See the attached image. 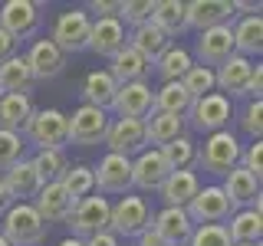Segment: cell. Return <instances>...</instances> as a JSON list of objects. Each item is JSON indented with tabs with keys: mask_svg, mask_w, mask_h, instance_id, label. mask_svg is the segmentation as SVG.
<instances>
[{
	"mask_svg": "<svg viewBox=\"0 0 263 246\" xmlns=\"http://www.w3.org/2000/svg\"><path fill=\"white\" fill-rule=\"evenodd\" d=\"M155 109V89L148 82H128L119 86V92L112 98V112L119 118H148Z\"/></svg>",
	"mask_w": 263,
	"mask_h": 246,
	"instance_id": "cell-13",
	"label": "cell"
},
{
	"mask_svg": "<svg viewBox=\"0 0 263 246\" xmlns=\"http://www.w3.org/2000/svg\"><path fill=\"white\" fill-rule=\"evenodd\" d=\"M234 246H260V243H234Z\"/></svg>",
	"mask_w": 263,
	"mask_h": 246,
	"instance_id": "cell-52",
	"label": "cell"
},
{
	"mask_svg": "<svg viewBox=\"0 0 263 246\" xmlns=\"http://www.w3.org/2000/svg\"><path fill=\"white\" fill-rule=\"evenodd\" d=\"M60 246H86V243H82V240H76V236H66V240H63Z\"/></svg>",
	"mask_w": 263,
	"mask_h": 246,
	"instance_id": "cell-51",
	"label": "cell"
},
{
	"mask_svg": "<svg viewBox=\"0 0 263 246\" xmlns=\"http://www.w3.org/2000/svg\"><path fill=\"white\" fill-rule=\"evenodd\" d=\"M0 180H4V187H7V194H10L13 203H33V197L43 187V180H40V174L33 171L30 161H16L10 171H4Z\"/></svg>",
	"mask_w": 263,
	"mask_h": 246,
	"instance_id": "cell-19",
	"label": "cell"
},
{
	"mask_svg": "<svg viewBox=\"0 0 263 246\" xmlns=\"http://www.w3.org/2000/svg\"><path fill=\"white\" fill-rule=\"evenodd\" d=\"M33 92V76L23 56H10L0 63V95H30Z\"/></svg>",
	"mask_w": 263,
	"mask_h": 246,
	"instance_id": "cell-28",
	"label": "cell"
},
{
	"mask_svg": "<svg viewBox=\"0 0 263 246\" xmlns=\"http://www.w3.org/2000/svg\"><path fill=\"white\" fill-rule=\"evenodd\" d=\"M187 115H191V125H194L197 131H208V135H214V131H227V121H230V98L220 95V92L201 95V98H194V102H191Z\"/></svg>",
	"mask_w": 263,
	"mask_h": 246,
	"instance_id": "cell-11",
	"label": "cell"
},
{
	"mask_svg": "<svg viewBox=\"0 0 263 246\" xmlns=\"http://www.w3.org/2000/svg\"><path fill=\"white\" fill-rule=\"evenodd\" d=\"M33 98L30 95H0V128L20 135L33 118Z\"/></svg>",
	"mask_w": 263,
	"mask_h": 246,
	"instance_id": "cell-30",
	"label": "cell"
},
{
	"mask_svg": "<svg viewBox=\"0 0 263 246\" xmlns=\"http://www.w3.org/2000/svg\"><path fill=\"white\" fill-rule=\"evenodd\" d=\"M86 246H119V236L112 233V230H105V233H96V236H89V240H82Z\"/></svg>",
	"mask_w": 263,
	"mask_h": 246,
	"instance_id": "cell-47",
	"label": "cell"
},
{
	"mask_svg": "<svg viewBox=\"0 0 263 246\" xmlns=\"http://www.w3.org/2000/svg\"><path fill=\"white\" fill-rule=\"evenodd\" d=\"M263 92V69L260 66H253V72H250V82H247V92L243 95H250V98H260Z\"/></svg>",
	"mask_w": 263,
	"mask_h": 246,
	"instance_id": "cell-45",
	"label": "cell"
},
{
	"mask_svg": "<svg viewBox=\"0 0 263 246\" xmlns=\"http://www.w3.org/2000/svg\"><path fill=\"white\" fill-rule=\"evenodd\" d=\"M181 86H184V92L191 95V98H201V95H211L214 89V69H208V66H191V69L181 76Z\"/></svg>",
	"mask_w": 263,
	"mask_h": 246,
	"instance_id": "cell-39",
	"label": "cell"
},
{
	"mask_svg": "<svg viewBox=\"0 0 263 246\" xmlns=\"http://www.w3.org/2000/svg\"><path fill=\"white\" fill-rule=\"evenodd\" d=\"M168 174H171V168L164 164V154L158 148H145L132 161V187H138V191H158Z\"/></svg>",
	"mask_w": 263,
	"mask_h": 246,
	"instance_id": "cell-14",
	"label": "cell"
},
{
	"mask_svg": "<svg viewBox=\"0 0 263 246\" xmlns=\"http://www.w3.org/2000/svg\"><path fill=\"white\" fill-rule=\"evenodd\" d=\"M40 10H43V4H33V0H7V4H0V30L13 36L16 43L36 36L40 23H43Z\"/></svg>",
	"mask_w": 263,
	"mask_h": 246,
	"instance_id": "cell-6",
	"label": "cell"
},
{
	"mask_svg": "<svg viewBox=\"0 0 263 246\" xmlns=\"http://www.w3.org/2000/svg\"><path fill=\"white\" fill-rule=\"evenodd\" d=\"M33 171L40 174L43 184H53V180H60L66 174V168H69V161H66L63 151H36V158L30 161Z\"/></svg>",
	"mask_w": 263,
	"mask_h": 246,
	"instance_id": "cell-38",
	"label": "cell"
},
{
	"mask_svg": "<svg viewBox=\"0 0 263 246\" xmlns=\"http://www.w3.org/2000/svg\"><path fill=\"white\" fill-rule=\"evenodd\" d=\"M197 164L208 174L227 177L240 164V141L230 131H214V135H208V141L197 148Z\"/></svg>",
	"mask_w": 263,
	"mask_h": 246,
	"instance_id": "cell-4",
	"label": "cell"
},
{
	"mask_svg": "<svg viewBox=\"0 0 263 246\" xmlns=\"http://www.w3.org/2000/svg\"><path fill=\"white\" fill-rule=\"evenodd\" d=\"M145 135H148V145H171L175 138L184 135V118L181 115H164V112H152L145 118Z\"/></svg>",
	"mask_w": 263,
	"mask_h": 246,
	"instance_id": "cell-32",
	"label": "cell"
},
{
	"mask_svg": "<svg viewBox=\"0 0 263 246\" xmlns=\"http://www.w3.org/2000/svg\"><path fill=\"white\" fill-rule=\"evenodd\" d=\"M158 191H161L164 207H181V210H184L187 203L194 200V194L201 191V184H197V174H194V171H171Z\"/></svg>",
	"mask_w": 263,
	"mask_h": 246,
	"instance_id": "cell-24",
	"label": "cell"
},
{
	"mask_svg": "<svg viewBox=\"0 0 263 246\" xmlns=\"http://www.w3.org/2000/svg\"><path fill=\"white\" fill-rule=\"evenodd\" d=\"M194 98L184 92L181 82H161V89L155 92V109L152 112H164V115H181L184 118L187 109H191Z\"/></svg>",
	"mask_w": 263,
	"mask_h": 246,
	"instance_id": "cell-34",
	"label": "cell"
},
{
	"mask_svg": "<svg viewBox=\"0 0 263 246\" xmlns=\"http://www.w3.org/2000/svg\"><path fill=\"white\" fill-rule=\"evenodd\" d=\"M105 145H109V154H122L128 161L132 154H142L148 145L145 118H115L105 131Z\"/></svg>",
	"mask_w": 263,
	"mask_h": 246,
	"instance_id": "cell-10",
	"label": "cell"
},
{
	"mask_svg": "<svg viewBox=\"0 0 263 246\" xmlns=\"http://www.w3.org/2000/svg\"><path fill=\"white\" fill-rule=\"evenodd\" d=\"M109 213H112V203L105 200V197L89 194L86 200H79L76 207H72L66 227H69V233L76 236V240H89V236L109 230Z\"/></svg>",
	"mask_w": 263,
	"mask_h": 246,
	"instance_id": "cell-5",
	"label": "cell"
},
{
	"mask_svg": "<svg viewBox=\"0 0 263 246\" xmlns=\"http://www.w3.org/2000/svg\"><path fill=\"white\" fill-rule=\"evenodd\" d=\"M224 227H227L230 243H260V236H263L260 203H257V207L234 210V213H230V223H224Z\"/></svg>",
	"mask_w": 263,
	"mask_h": 246,
	"instance_id": "cell-27",
	"label": "cell"
},
{
	"mask_svg": "<svg viewBox=\"0 0 263 246\" xmlns=\"http://www.w3.org/2000/svg\"><path fill=\"white\" fill-rule=\"evenodd\" d=\"M46 223L33 203H10V210L4 213V240L10 246H40L46 240Z\"/></svg>",
	"mask_w": 263,
	"mask_h": 246,
	"instance_id": "cell-1",
	"label": "cell"
},
{
	"mask_svg": "<svg viewBox=\"0 0 263 246\" xmlns=\"http://www.w3.org/2000/svg\"><path fill=\"white\" fill-rule=\"evenodd\" d=\"M23 59H27V66H30L33 82H36V79H56L66 69V56L49 43V39H36Z\"/></svg>",
	"mask_w": 263,
	"mask_h": 246,
	"instance_id": "cell-22",
	"label": "cell"
},
{
	"mask_svg": "<svg viewBox=\"0 0 263 246\" xmlns=\"http://www.w3.org/2000/svg\"><path fill=\"white\" fill-rule=\"evenodd\" d=\"M109 76L119 82V86H128V82H145L148 76H152V63H145L142 56H138L135 49L125 43V49H119V53L112 56Z\"/></svg>",
	"mask_w": 263,
	"mask_h": 246,
	"instance_id": "cell-26",
	"label": "cell"
},
{
	"mask_svg": "<svg viewBox=\"0 0 263 246\" xmlns=\"http://www.w3.org/2000/svg\"><path fill=\"white\" fill-rule=\"evenodd\" d=\"M230 20H234L230 0H191V4H184V23L197 33L214 27H230Z\"/></svg>",
	"mask_w": 263,
	"mask_h": 246,
	"instance_id": "cell-12",
	"label": "cell"
},
{
	"mask_svg": "<svg viewBox=\"0 0 263 246\" xmlns=\"http://www.w3.org/2000/svg\"><path fill=\"white\" fill-rule=\"evenodd\" d=\"M152 230L164 240V246H184L194 233V223L181 207H164L152 217Z\"/></svg>",
	"mask_w": 263,
	"mask_h": 246,
	"instance_id": "cell-18",
	"label": "cell"
},
{
	"mask_svg": "<svg viewBox=\"0 0 263 246\" xmlns=\"http://www.w3.org/2000/svg\"><path fill=\"white\" fill-rule=\"evenodd\" d=\"M184 213L191 217L194 227H208V223H224V220H230L234 207H230L224 187H220V184H208V187H201V191L194 194V200L184 207Z\"/></svg>",
	"mask_w": 263,
	"mask_h": 246,
	"instance_id": "cell-8",
	"label": "cell"
},
{
	"mask_svg": "<svg viewBox=\"0 0 263 246\" xmlns=\"http://www.w3.org/2000/svg\"><path fill=\"white\" fill-rule=\"evenodd\" d=\"M243 131L253 138V141H260V135H263V102L260 98H250V105L243 109Z\"/></svg>",
	"mask_w": 263,
	"mask_h": 246,
	"instance_id": "cell-43",
	"label": "cell"
},
{
	"mask_svg": "<svg viewBox=\"0 0 263 246\" xmlns=\"http://www.w3.org/2000/svg\"><path fill=\"white\" fill-rule=\"evenodd\" d=\"M0 246H10V243H7V240H4V233H0Z\"/></svg>",
	"mask_w": 263,
	"mask_h": 246,
	"instance_id": "cell-53",
	"label": "cell"
},
{
	"mask_svg": "<svg viewBox=\"0 0 263 246\" xmlns=\"http://www.w3.org/2000/svg\"><path fill=\"white\" fill-rule=\"evenodd\" d=\"M72 207H76V200H72L69 194L63 191L60 180H53V184H43L40 187V194L33 197V210L43 217V223H66L69 220Z\"/></svg>",
	"mask_w": 263,
	"mask_h": 246,
	"instance_id": "cell-15",
	"label": "cell"
},
{
	"mask_svg": "<svg viewBox=\"0 0 263 246\" xmlns=\"http://www.w3.org/2000/svg\"><path fill=\"white\" fill-rule=\"evenodd\" d=\"M69 118V141L79 145V148H92V145H102L105 141V131H109L112 118L105 115L102 109H92V105H79Z\"/></svg>",
	"mask_w": 263,
	"mask_h": 246,
	"instance_id": "cell-9",
	"label": "cell"
},
{
	"mask_svg": "<svg viewBox=\"0 0 263 246\" xmlns=\"http://www.w3.org/2000/svg\"><path fill=\"white\" fill-rule=\"evenodd\" d=\"M158 151L164 154V164H168L171 171H191V164L197 161V145H194V141H191L187 135L175 138L171 145L158 148Z\"/></svg>",
	"mask_w": 263,
	"mask_h": 246,
	"instance_id": "cell-37",
	"label": "cell"
},
{
	"mask_svg": "<svg viewBox=\"0 0 263 246\" xmlns=\"http://www.w3.org/2000/svg\"><path fill=\"white\" fill-rule=\"evenodd\" d=\"M230 33H234V53L237 56H247V59H250V56H257L263 49V20H260V13L257 16H240Z\"/></svg>",
	"mask_w": 263,
	"mask_h": 246,
	"instance_id": "cell-31",
	"label": "cell"
},
{
	"mask_svg": "<svg viewBox=\"0 0 263 246\" xmlns=\"http://www.w3.org/2000/svg\"><path fill=\"white\" fill-rule=\"evenodd\" d=\"M128 46L135 49V53L142 56L145 63H158V59H161V53L171 46V39L164 36V33H161L158 27H152V23H142V27H135V30H132Z\"/></svg>",
	"mask_w": 263,
	"mask_h": 246,
	"instance_id": "cell-29",
	"label": "cell"
},
{
	"mask_svg": "<svg viewBox=\"0 0 263 246\" xmlns=\"http://www.w3.org/2000/svg\"><path fill=\"white\" fill-rule=\"evenodd\" d=\"M250 72H253V63L247 56H230L224 66L214 69V86L220 89V95L230 92V95H243L247 92V82H250Z\"/></svg>",
	"mask_w": 263,
	"mask_h": 246,
	"instance_id": "cell-23",
	"label": "cell"
},
{
	"mask_svg": "<svg viewBox=\"0 0 263 246\" xmlns=\"http://www.w3.org/2000/svg\"><path fill=\"white\" fill-rule=\"evenodd\" d=\"M89 10L99 13V16H119V4H109V0H92V4H89Z\"/></svg>",
	"mask_w": 263,
	"mask_h": 246,
	"instance_id": "cell-46",
	"label": "cell"
},
{
	"mask_svg": "<svg viewBox=\"0 0 263 246\" xmlns=\"http://www.w3.org/2000/svg\"><path fill=\"white\" fill-rule=\"evenodd\" d=\"M10 203H13V200H10V194H7V187H4V180H0V217H4V213H7V210H10Z\"/></svg>",
	"mask_w": 263,
	"mask_h": 246,
	"instance_id": "cell-50",
	"label": "cell"
},
{
	"mask_svg": "<svg viewBox=\"0 0 263 246\" xmlns=\"http://www.w3.org/2000/svg\"><path fill=\"white\" fill-rule=\"evenodd\" d=\"M187 246H234V243H230L224 223H208V227H194Z\"/></svg>",
	"mask_w": 263,
	"mask_h": 246,
	"instance_id": "cell-41",
	"label": "cell"
},
{
	"mask_svg": "<svg viewBox=\"0 0 263 246\" xmlns=\"http://www.w3.org/2000/svg\"><path fill=\"white\" fill-rule=\"evenodd\" d=\"M27 138L40 151H63L69 145V118L60 109H40L27 121Z\"/></svg>",
	"mask_w": 263,
	"mask_h": 246,
	"instance_id": "cell-2",
	"label": "cell"
},
{
	"mask_svg": "<svg viewBox=\"0 0 263 246\" xmlns=\"http://www.w3.org/2000/svg\"><path fill=\"white\" fill-rule=\"evenodd\" d=\"M135 240H138L135 246H164V240H161V236H158V233H155V230H152V227H148V230H145V233H138V236H135Z\"/></svg>",
	"mask_w": 263,
	"mask_h": 246,
	"instance_id": "cell-49",
	"label": "cell"
},
{
	"mask_svg": "<svg viewBox=\"0 0 263 246\" xmlns=\"http://www.w3.org/2000/svg\"><path fill=\"white\" fill-rule=\"evenodd\" d=\"M16 161H23V138L0 128V171H10Z\"/></svg>",
	"mask_w": 263,
	"mask_h": 246,
	"instance_id": "cell-42",
	"label": "cell"
},
{
	"mask_svg": "<svg viewBox=\"0 0 263 246\" xmlns=\"http://www.w3.org/2000/svg\"><path fill=\"white\" fill-rule=\"evenodd\" d=\"M89 30H92V16H89L82 7H72V10H63L53 20V33H49V43H53L60 53H79V49H89Z\"/></svg>",
	"mask_w": 263,
	"mask_h": 246,
	"instance_id": "cell-3",
	"label": "cell"
},
{
	"mask_svg": "<svg viewBox=\"0 0 263 246\" xmlns=\"http://www.w3.org/2000/svg\"><path fill=\"white\" fill-rule=\"evenodd\" d=\"M152 10H155V0H125V4H119V16H115V20L142 27V23L152 20Z\"/></svg>",
	"mask_w": 263,
	"mask_h": 246,
	"instance_id": "cell-40",
	"label": "cell"
},
{
	"mask_svg": "<svg viewBox=\"0 0 263 246\" xmlns=\"http://www.w3.org/2000/svg\"><path fill=\"white\" fill-rule=\"evenodd\" d=\"M224 194H227V200H230V207L234 210H243V207H257L260 203V177H253V174H247V171L237 164L234 171L224 177Z\"/></svg>",
	"mask_w": 263,
	"mask_h": 246,
	"instance_id": "cell-21",
	"label": "cell"
},
{
	"mask_svg": "<svg viewBox=\"0 0 263 246\" xmlns=\"http://www.w3.org/2000/svg\"><path fill=\"white\" fill-rule=\"evenodd\" d=\"M152 227V207L145 197H132L125 194L119 203H112L109 213V230L115 236H138Z\"/></svg>",
	"mask_w": 263,
	"mask_h": 246,
	"instance_id": "cell-7",
	"label": "cell"
},
{
	"mask_svg": "<svg viewBox=\"0 0 263 246\" xmlns=\"http://www.w3.org/2000/svg\"><path fill=\"white\" fill-rule=\"evenodd\" d=\"M125 43H128L125 27L115 16H99V20H92V30H89V49L92 53L112 59L119 49H125Z\"/></svg>",
	"mask_w": 263,
	"mask_h": 246,
	"instance_id": "cell-20",
	"label": "cell"
},
{
	"mask_svg": "<svg viewBox=\"0 0 263 246\" xmlns=\"http://www.w3.org/2000/svg\"><path fill=\"white\" fill-rule=\"evenodd\" d=\"M115 92H119V82L109 76V69H92L82 79V98H86V105H92V109L109 112Z\"/></svg>",
	"mask_w": 263,
	"mask_h": 246,
	"instance_id": "cell-25",
	"label": "cell"
},
{
	"mask_svg": "<svg viewBox=\"0 0 263 246\" xmlns=\"http://www.w3.org/2000/svg\"><path fill=\"white\" fill-rule=\"evenodd\" d=\"M191 66H194V59H191V53H187V49L168 46V49L161 53V59L155 63V69H158V76H161L164 82H181V76H184Z\"/></svg>",
	"mask_w": 263,
	"mask_h": 246,
	"instance_id": "cell-35",
	"label": "cell"
},
{
	"mask_svg": "<svg viewBox=\"0 0 263 246\" xmlns=\"http://www.w3.org/2000/svg\"><path fill=\"white\" fill-rule=\"evenodd\" d=\"M240 168L247 174L260 177V171H263V145L260 141H250L247 148H240Z\"/></svg>",
	"mask_w": 263,
	"mask_h": 246,
	"instance_id": "cell-44",
	"label": "cell"
},
{
	"mask_svg": "<svg viewBox=\"0 0 263 246\" xmlns=\"http://www.w3.org/2000/svg\"><path fill=\"white\" fill-rule=\"evenodd\" d=\"M230 56H234V33L230 27H214V30H204L197 36V66H224Z\"/></svg>",
	"mask_w": 263,
	"mask_h": 246,
	"instance_id": "cell-17",
	"label": "cell"
},
{
	"mask_svg": "<svg viewBox=\"0 0 263 246\" xmlns=\"http://www.w3.org/2000/svg\"><path fill=\"white\" fill-rule=\"evenodd\" d=\"M148 23H152V27H158L168 39L178 36V33L187 30V23H184V4H181V0H158Z\"/></svg>",
	"mask_w": 263,
	"mask_h": 246,
	"instance_id": "cell-33",
	"label": "cell"
},
{
	"mask_svg": "<svg viewBox=\"0 0 263 246\" xmlns=\"http://www.w3.org/2000/svg\"><path fill=\"white\" fill-rule=\"evenodd\" d=\"M96 187L102 194H128L132 187V161L122 154H105L99 161V168H92Z\"/></svg>",
	"mask_w": 263,
	"mask_h": 246,
	"instance_id": "cell-16",
	"label": "cell"
},
{
	"mask_svg": "<svg viewBox=\"0 0 263 246\" xmlns=\"http://www.w3.org/2000/svg\"><path fill=\"white\" fill-rule=\"evenodd\" d=\"M63 191L72 197V200H86L89 194L96 191V177H92V168H86V164H76V168H66V174L60 177Z\"/></svg>",
	"mask_w": 263,
	"mask_h": 246,
	"instance_id": "cell-36",
	"label": "cell"
},
{
	"mask_svg": "<svg viewBox=\"0 0 263 246\" xmlns=\"http://www.w3.org/2000/svg\"><path fill=\"white\" fill-rule=\"evenodd\" d=\"M10 56H16V39L7 36V33L0 30V63H7Z\"/></svg>",
	"mask_w": 263,
	"mask_h": 246,
	"instance_id": "cell-48",
	"label": "cell"
}]
</instances>
